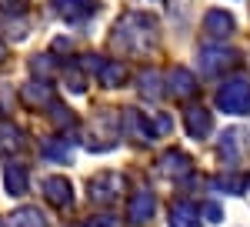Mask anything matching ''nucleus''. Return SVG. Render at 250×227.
<instances>
[{"label": "nucleus", "mask_w": 250, "mask_h": 227, "mask_svg": "<svg viewBox=\"0 0 250 227\" xmlns=\"http://www.w3.org/2000/svg\"><path fill=\"white\" fill-rule=\"evenodd\" d=\"M114 44L124 54H147L157 44V20L140 14V10L124 14L114 23Z\"/></svg>", "instance_id": "nucleus-1"}, {"label": "nucleus", "mask_w": 250, "mask_h": 227, "mask_svg": "<svg viewBox=\"0 0 250 227\" xmlns=\"http://www.w3.org/2000/svg\"><path fill=\"white\" fill-rule=\"evenodd\" d=\"M120 131L127 134L134 144H147V140H154L157 134L170 131V117L157 114L150 120L147 114H140V111H120Z\"/></svg>", "instance_id": "nucleus-2"}, {"label": "nucleus", "mask_w": 250, "mask_h": 227, "mask_svg": "<svg viewBox=\"0 0 250 227\" xmlns=\"http://www.w3.org/2000/svg\"><path fill=\"white\" fill-rule=\"evenodd\" d=\"M217 107L224 114H250V80L247 77H233L224 80V87H217Z\"/></svg>", "instance_id": "nucleus-3"}, {"label": "nucleus", "mask_w": 250, "mask_h": 227, "mask_svg": "<svg viewBox=\"0 0 250 227\" xmlns=\"http://www.w3.org/2000/svg\"><path fill=\"white\" fill-rule=\"evenodd\" d=\"M124 190H127V177L117 174V170H104L90 181V201L100 204V207H110L124 197Z\"/></svg>", "instance_id": "nucleus-4"}, {"label": "nucleus", "mask_w": 250, "mask_h": 227, "mask_svg": "<svg viewBox=\"0 0 250 227\" xmlns=\"http://www.w3.org/2000/svg\"><path fill=\"white\" fill-rule=\"evenodd\" d=\"M217 154L230 164H240L244 157L250 154V131L247 127H227L217 140Z\"/></svg>", "instance_id": "nucleus-5"}, {"label": "nucleus", "mask_w": 250, "mask_h": 227, "mask_svg": "<svg viewBox=\"0 0 250 227\" xmlns=\"http://www.w3.org/2000/svg\"><path fill=\"white\" fill-rule=\"evenodd\" d=\"M164 94L177 97V100H193L197 97V91H200V80L187 70V67H173V70H167V80H164Z\"/></svg>", "instance_id": "nucleus-6"}, {"label": "nucleus", "mask_w": 250, "mask_h": 227, "mask_svg": "<svg viewBox=\"0 0 250 227\" xmlns=\"http://www.w3.org/2000/svg\"><path fill=\"white\" fill-rule=\"evenodd\" d=\"M233 60H237V54H233L230 47L213 44V47L200 50V70H204V77H217V74H224V70H230Z\"/></svg>", "instance_id": "nucleus-7"}, {"label": "nucleus", "mask_w": 250, "mask_h": 227, "mask_svg": "<svg viewBox=\"0 0 250 227\" xmlns=\"http://www.w3.org/2000/svg\"><path fill=\"white\" fill-rule=\"evenodd\" d=\"M157 170H160L167 181H184V177H190L193 160H190V157H187L184 151L170 147V151H164L160 157H157Z\"/></svg>", "instance_id": "nucleus-8"}, {"label": "nucleus", "mask_w": 250, "mask_h": 227, "mask_svg": "<svg viewBox=\"0 0 250 227\" xmlns=\"http://www.w3.org/2000/svg\"><path fill=\"white\" fill-rule=\"evenodd\" d=\"M233 30H237V20H233L230 10H220V7H213V10H207V14H204V34H207L210 40L224 44V40L230 37Z\"/></svg>", "instance_id": "nucleus-9"}, {"label": "nucleus", "mask_w": 250, "mask_h": 227, "mask_svg": "<svg viewBox=\"0 0 250 227\" xmlns=\"http://www.w3.org/2000/svg\"><path fill=\"white\" fill-rule=\"evenodd\" d=\"M43 197L54 204V207H70L74 204V184H70V177H63V174H50V177H43Z\"/></svg>", "instance_id": "nucleus-10"}, {"label": "nucleus", "mask_w": 250, "mask_h": 227, "mask_svg": "<svg viewBox=\"0 0 250 227\" xmlns=\"http://www.w3.org/2000/svg\"><path fill=\"white\" fill-rule=\"evenodd\" d=\"M154 210H157V197L150 190H137V194H130V201H127V221L134 227H140L154 217Z\"/></svg>", "instance_id": "nucleus-11"}, {"label": "nucleus", "mask_w": 250, "mask_h": 227, "mask_svg": "<svg viewBox=\"0 0 250 227\" xmlns=\"http://www.w3.org/2000/svg\"><path fill=\"white\" fill-rule=\"evenodd\" d=\"M184 127H187L190 137L204 140V137L213 131V114L207 111V107H200V104H190V107L184 111Z\"/></svg>", "instance_id": "nucleus-12"}, {"label": "nucleus", "mask_w": 250, "mask_h": 227, "mask_svg": "<svg viewBox=\"0 0 250 227\" xmlns=\"http://www.w3.org/2000/svg\"><path fill=\"white\" fill-rule=\"evenodd\" d=\"M20 100H23L27 107H34V111H43V107L54 104V87H50L47 80H30V84L20 87Z\"/></svg>", "instance_id": "nucleus-13"}, {"label": "nucleus", "mask_w": 250, "mask_h": 227, "mask_svg": "<svg viewBox=\"0 0 250 227\" xmlns=\"http://www.w3.org/2000/svg\"><path fill=\"white\" fill-rule=\"evenodd\" d=\"M54 7H57V14L63 20H70V23H77V20H87L97 14V0H54Z\"/></svg>", "instance_id": "nucleus-14"}, {"label": "nucleus", "mask_w": 250, "mask_h": 227, "mask_svg": "<svg viewBox=\"0 0 250 227\" xmlns=\"http://www.w3.org/2000/svg\"><path fill=\"white\" fill-rule=\"evenodd\" d=\"M124 80H127L124 60H104V64H100V70H97V84H100V87L117 91V87H124Z\"/></svg>", "instance_id": "nucleus-15"}, {"label": "nucleus", "mask_w": 250, "mask_h": 227, "mask_svg": "<svg viewBox=\"0 0 250 227\" xmlns=\"http://www.w3.org/2000/svg\"><path fill=\"white\" fill-rule=\"evenodd\" d=\"M210 184L217 190H224V194H247L250 190V174L247 170H227V174L213 177Z\"/></svg>", "instance_id": "nucleus-16"}, {"label": "nucleus", "mask_w": 250, "mask_h": 227, "mask_svg": "<svg viewBox=\"0 0 250 227\" xmlns=\"http://www.w3.org/2000/svg\"><path fill=\"white\" fill-rule=\"evenodd\" d=\"M170 227H200V207L190 201H177L170 207Z\"/></svg>", "instance_id": "nucleus-17"}, {"label": "nucleus", "mask_w": 250, "mask_h": 227, "mask_svg": "<svg viewBox=\"0 0 250 227\" xmlns=\"http://www.w3.org/2000/svg\"><path fill=\"white\" fill-rule=\"evenodd\" d=\"M137 84H140V94L150 97V100L164 97V80H160V74H157V70H150V67H144V70L137 74Z\"/></svg>", "instance_id": "nucleus-18"}, {"label": "nucleus", "mask_w": 250, "mask_h": 227, "mask_svg": "<svg viewBox=\"0 0 250 227\" xmlns=\"http://www.w3.org/2000/svg\"><path fill=\"white\" fill-rule=\"evenodd\" d=\"M3 187H7V194H23L27 190V167H20V164H7L3 167Z\"/></svg>", "instance_id": "nucleus-19"}, {"label": "nucleus", "mask_w": 250, "mask_h": 227, "mask_svg": "<svg viewBox=\"0 0 250 227\" xmlns=\"http://www.w3.org/2000/svg\"><path fill=\"white\" fill-rule=\"evenodd\" d=\"M23 147V131L17 124H0V154H17Z\"/></svg>", "instance_id": "nucleus-20"}, {"label": "nucleus", "mask_w": 250, "mask_h": 227, "mask_svg": "<svg viewBox=\"0 0 250 227\" xmlns=\"http://www.w3.org/2000/svg\"><path fill=\"white\" fill-rule=\"evenodd\" d=\"M10 224L14 227H47V221H43V210H37V207H17L10 214Z\"/></svg>", "instance_id": "nucleus-21"}, {"label": "nucleus", "mask_w": 250, "mask_h": 227, "mask_svg": "<svg viewBox=\"0 0 250 227\" xmlns=\"http://www.w3.org/2000/svg\"><path fill=\"white\" fill-rule=\"evenodd\" d=\"M47 111H50V124H54L57 131H70V127L77 124V117H74V111H67L63 104H57V100H54V104H50Z\"/></svg>", "instance_id": "nucleus-22"}, {"label": "nucleus", "mask_w": 250, "mask_h": 227, "mask_svg": "<svg viewBox=\"0 0 250 227\" xmlns=\"http://www.w3.org/2000/svg\"><path fill=\"white\" fill-rule=\"evenodd\" d=\"M30 70H34L37 77H50L54 74V57L50 54H37L34 60H30Z\"/></svg>", "instance_id": "nucleus-23"}, {"label": "nucleus", "mask_w": 250, "mask_h": 227, "mask_svg": "<svg viewBox=\"0 0 250 227\" xmlns=\"http://www.w3.org/2000/svg\"><path fill=\"white\" fill-rule=\"evenodd\" d=\"M83 227H124V221L114 217V214H97V217H90Z\"/></svg>", "instance_id": "nucleus-24"}, {"label": "nucleus", "mask_w": 250, "mask_h": 227, "mask_svg": "<svg viewBox=\"0 0 250 227\" xmlns=\"http://www.w3.org/2000/svg\"><path fill=\"white\" fill-rule=\"evenodd\" d=\"M200 217H207L210 224H220V221H224V207H220L217 201H207V204H204V210H200Z\"/></svg>", "instance_id": "nucleus-25"}, {"label": "nucleus", "mask_w": 250, "mask_h": 227, "mask_svg": "<svg viewBox=\"0 0 250 227\" xmlns=\"http://www.w3.org/2000/svg\"><path fill=\"white\" fill-rule=\"evenodd\" d=\"M43 154H47V157H67V154H70V140H60V144L50 140V144H43Z\"/></svg>", "instance_id": "nucleus-26"}, {"label": "nucleus", "mask_w": 250, "mask_h": 227, "mask_svg": "<svg viewBox=\"0 0 250 227\" xmlns=\"http://www.w3.org/2000/svg\"><path fill=\"white\" fill-rule=\"evenodd\" d=\"M30 7V0H0V10H7V14H23Z\"/></svg>", "instance_id": "nucleus-27"}, {"label": "nucleus", "mask_w": 250, "mask_h": 227, "mask_svg": "<svg viewBox=\"0 0 250 227\" xmlns=\"http://www.w3.org/2000/svg\"><path fill=\"white\" fill-rule=\"evenodd\" d=\"M67 84H70V91H74V94L87 91V87H83V70H80V67H74V74L67 70Z\"/></svg>", "instance_id": "nucleus-28"}, {"label": "nucleus", "mask_w": 250, "mask_h": 227, "mask_svg": "<svg viewBox=\"0 0 250 227\" xmlns=\"http://www.w3.org/2000/svg\"><path fill=\"white\" fill-rule=\"evenodd\" d=\"M3 57H7V47H3V44H0V60H3Z\"/></svg>", "instance_id": "nucleus-29"}]
</instances>
